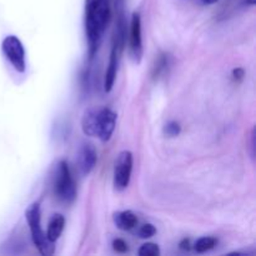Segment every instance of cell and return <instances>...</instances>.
<instances>
[{"mask_svg": "<svg viewBox=\"0 0 256 256\" xmlns=\"http://www.w3.org/2000/svg\"><path fill=\"white\" fill-rule=\"evenodd\" d=\"M109 19L110 5L108 0H85V30L89 46V59H92L96 54Z\"/></svg>", "mask_w": 256, "mask_h": 256, "instance_id": "cell-1", "label": "cell"}, {"mask_svg": "<svg viewBox=\"0 0 256 256\" xmlns=\"http://www.w3.org/2000/svg\"><path fill=\"white\" fill-rule=\"evenodd\" d=\"M25 218L30 228L32 239L39 252L44 256H50L54 254L55 246L54 242H50L46 238V234L42 229V212H40L39 202H32L25 212Z\"/></svg>", "mask_w": 256, "mask_h": 256, "instance_id": "cell-2", "label": "cell"}, {"mask_svg": "<svg viewBox=\"0 0 256 256\" xmlns=\"http://www.w3.org/2000/svg\"><path fill=\"white\" fill-rule=\"evenodd\" d=\"M54 192L58 199L70 204L76 198V185L70 172L69 165L64 160H60L56 166L54 179Z\"/></svg>", "mask_w": 256, "mask_h": 256, "instance_id": "cell-3", "label": "cell"}, {"mask_svg": "<svg viewBox=\"0 0 256 256\" xmlns=\"http://www.w3.org/2000/svg\"><path fill=\"white\" fill-rule=\"evenodd\" d=\"M2 49L5 58L12 64V66L18 72H24L25 69H26V64H25V50L22 42L19 40V38H16L15 35H8L2 40Z\"/></svg>", "mask_w": 256, "mask_h": 256, "instance_id": "cell-4", "label": "cell"}, {"mask_svg": "<svg viewBox=\"0 0 256 256\" xmlns=\"http://www.w3.org/2000/svg\"><path fill=\"white\" fill-rule=\"evenodd\" d=\"M132 172V152H120L115 162L114 168V188L118 192H122L129 186Z\"/></svg>", "mask_w": 256, "mask_h": 256, "instance_id": "cell-5", "label": "cell"}, {"mask_svg": "<svg viewBox=\"0 0 256 256\" xmlns=\"http://www.w3.org/2000/svg\"><path fill=\"white\" fill-rule=\"evenodd\" d=\"M116 124V114L109 108H100L96 114V138L102 142H109Z\"/></svg>", "mask_w": 256, "mask_h": 256, "instance_id": "cell-6", "label": "cell"}, {"mask_svg": "<svg viewBox=\"0 0 256 256\" xmlns=\"http://www.w3.org/2000/svg\"><path fill=\"white\" fill-rule=\"evenodd\" d=\"M130 54L135 62L139 64L142 58V19L138 12H134L130 24Z\"/></svg>", "mask_w": 256, "mask_h": 256, "instance_id": "cell-7", "label": "cell"}, {"mask_svg": "<svg viewBox=\"0 0 256 256\" xmlns=\"http://www.w3.org/2000/svg\"><path fill=\"white\" fill-rule=\"evenodd\" d=\"M98 162V154L94 145L85 142L78 154V165L82 175H89L92 172Z\"/></svg>", "mask_w": 256, "mask_h": 256, "instance_id": "cell-8", "label": "cell"}, {"mask_svg": "<svg viewBox=\"0 0 256 256\" xmlns=\"http://www.w3.org/2000/svg\"><path fill=\"white\" fill-rule=\"evenodd\" d=\"M114 222L118 226V229L124 230V232H129V230L134 229L138 225V218L130 210H125V212H118L114 214Z\"/></svg>", "mask_w": 256, "mask_h": 256, "instance_id": "cell-9", "label": "cell"}, {"mask_svg": "<svg viewBox=\"0 0 256 256\" xmlns=\"http://www.w3.org/2000/svg\"><path fill=\"white\" fill-rule=\"evenodd\" d=\"M96 108L88 109L82 119V129L88 136H96Z\"/></svg>", "mask_w": 256, "mask_h": 256, "instance_id": "cell-10", "label": "cell"}, {"mask_svg": "<svg viewBox=\"0 0 256 256\" xmlns=\"http://www.w3.org/2000/svg\"><path fill=\"white\" fill-rule=\"evenodd\" d=\"M65 226V219L62 215L56 214L52 218L49 222V226H48V232H46V238L50 240L52 242H55L62 235V230H64Z\"/></svg>", "mask_w": 256, "mask_h": 256, "instance_id": "cell-11", "label": "cell"}, {"mask_svg": "<svg viewBox=\"0 0 256 256\" xmlns=\"http://www.w3.org/2000/svg\"><path fill=\"white\" fill-rule=\"evenodd\" d=\"M218 240L212 236H204L200 238L196 242H195V250L199 254H202V252H206L209 250L214 249V246L216 245Z\"/></svg>", "mask_w": 256, "mask_h": 256, "instance_id": "cell-12", "label": "cell"}, {"mask_svg": "<svg viewBox=\"0 0 256 256\" xmlns=\"http://www.w3.org/2000/svg\"><path fill=\"white\" fill-rule=\"evenodd\" d=\"M168 65H169V56L166 54L159 55L156 60V64L152 68V76L158 78L162 72H164L166 70Z\"/></svg>", "mask_w": 256, "mask_h": 256, "instance_id": "cell-13", "label": "cell"}, {"mask_svg": "<svg viewBox=\"0 0 256 256\" xmlns=\"http://www.w3.org/2000/svg\"><path fill=\"white\" fill-rule=\"evenodd\" d=\"M138 254H139L140 256H159L160 249L156 244H152V242H146V244L142 245V248L139 249Z\"/></svg>", "mask_w": 256, "mask_h": 256, "instance_id": "cell-14", "label": "cell"}, {"mask_svg": "<svg viewBox=\"0 0 256 256\" xmlns=\"http://www.w3.org/2000/svg\"><path fill=\"white\" fill-rule=\"evenodd\" d=\"M164 132L170 138H175L182 132V126L178 122H169L164 128Z\"/></svg>", "mask_w": 256, "mask_h": 256, "instance_id": "cell-15", "label": "cell"}, {"mask_svg": "<svg viewBox=\"0 0 256 256\" xmlns=\"http://www.w3.org/2000/svg\"><path fill=\"white\" fill-rule=\"evenodd\" d=\"M156 234V229L152 224H144L139 229V238L142 239H149V238L154 236Z\"/></svg>", "mask_w": 256, "mask_h": 256, "instance_id": "cell-16", "label": "cell"}, {"mask_svg": "<svg viewBox=\"0 0 256 256\" xmlns=\"http://www.w3.org/2000/svg\"><path fill=\"white\" fill-rule=\"evenodd\" d=\"M112 248L116 252H120V254H124V252H128V244L122 239H115L112 242Z\"/></svg>", "mask_w": 256, "mask_h": 256, "instance_id": "cell-17", "label": "cell"}, {"mask_svg": "<svg viewBox=\"0 0 256 256\" xmlns=\"http://www.w3.org/2000/svg\"><path fill=\"white\" fill-rule=\"evenodd\" d=\"M244 76H245V72L244 69H242V68H236V69L232 70V79H234L236 82H242V80L244 79Z\"/></svg>", "mask_w": 256, "mask_h": 256, "instance_id": "cell-18", "label": "cell"}, {"mask_svg": "<svg viewBox=\"0 0 256 256\" xmlns=\"http://www.w3.org/2000/svg\"><path fill=\"white\" fill-rule=\"evenodd\" d=\"M180 248L182 250H190V240L189 239H184L182 242H180Z\"/></svg>", "mask_w": 256, "mask_h": 256, "instance_id": "cell-19", "label": "cell"}, {"mask_svg": "<svg viewBox=\"0 0 256 256\" xmlns=\"http://www.w3.org/2000/svg\"><path fill=\"white\" fill-rule=\"evenodd\" d=\"M204 2V4H215L216 2H219V0H202Z\"/></svg>", "mask_w": 256, "mask_h": 256, "instance_id": "cell-20", "label": "cell"}, {"mask_svg": "<svg viewBox=\"0 0 256 256\" xmlns=\"http://www.w3.org/2000/svg\"><path fill=\"white\" fill-rule=\"evenodd\" d=\"M245 2H246L248 5H255L256 0H245Z\"/></svg>", "mask_w": 256, "mask_h": 256, "instance_id": "cell-21", "label": "cell"}]
</instances>
